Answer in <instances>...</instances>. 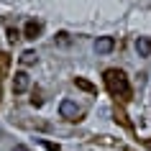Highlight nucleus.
<instances>
[{
	"label": "nucleus",
	"mask_w": 151,
	"mask_h": 151,
	"mask_svg": "<svg viewBox=\"0 0 151 151\" xmlns=\"http://www.w3.org/2000/svg\"><path fill=\"white\" fill-rule=\"evenodd\" d=\"M105 85H108V90H110L113 95H118V97H131V87H128V80H126V74L120 69H108L105 72Z\"/></svg>",
	"instance_id": "f257e3e1"
},
{
	"label": "nucleus",
	"mask_w": 151,
	"mask_h": 151,
	"mask_svg": "<svg viewBox=\"0 0 151 151\" xmlns=\"http://www.w3.org/2000/svg\"><path fill=\"white\" fill-rule=\"evenodd\" d=\"M41 146H44L46 151H64L62 146H56V143H51V141H41Z\"/></svg>",
	"instance_id": "1a4fd4ad"
},
{
	"label": "nucleus",
	"mask_w": 151,
	"mask_h": 151,
	"mask_svg": "<svg viewBox=\"0 0 151 151\" xmlns=\"http://www.w3.org/2000/svg\"><path fill=\"white\" fill-rule=\"evenodd\" d=\"M8 39H10V41L18 39V31H16V28H10V31H8Z\"/></svg>",
	"instance_id": "9d476101"
},
{
	"label": "nucleus",
	"mask_w": 151,
	"mask_h": 151,
	"mask_svg": "<svg viewBox=\"0 0 151 151\" xmlns=\"http://www.w3.org/2000/svg\"><path fill=\"white\" fill-rule=\"evenodd\" d=\"M13 151H28V149H26L23 143H18V146H16V149H13Z\"/></svg>",
	"instance_id": "9b49d317"
},
{
	"label": "nucleus",
	"mask_w": 151,
	"mask_h": 151,
	"mask_svg": "<svg viewBox=\"0 0 151 151\" xmlns=\"http://www.w3.org/2000/svg\"><path fill=\"white\" fill-rule=\"evenodd\" d=\"M28 87H31V77H28L26 72H16V77H13V92L21 95V92H26Z\"/></svg>",
	"instance_id": "7ed1b4c3"
},
{
	"label": "nucleus",
	"mask_w": 151,
	"mask_h": 151,
	"mask_svg": "<svg viewBox=\"0 0 151 151\" xmlns=\"http://www.w3.org/2000/svg\"><path fill=\"white\" fill-rule=\"evenodd\" d=\"M136 54L143 56V59L151 56V39L149 36H138V39H136Z\"/></svg>",
	"instance_id": "39448f33"
},
{
	"label": "nucleus",
	"mask_w": 151,
	"mask_h": 151,
	"mask_svg": "<svg viewBox=\"0 0 151 151\" xmlns=\"http://www.w3.org/2000/svg\"><path fill=\"white\" fill-rule=\"evenodd\" d=\"M21 64H26V67L36 64V51H31V49H28V51H23V54H21Z\"/></svg>",
	"instance_id": "0eeeda50"
},
{
	"label": "nucleus",
	"mask_w": 151,
	"mask_h": 151,
	"mask_svg": "<svg viewBox=\"0 0 151 151\" xmlns=\"http://www.w3.org/2000/svg\"><path fill=\"white\" fill-rule=\"evenodd\" d=\"M23 33H26V39H39V33H41V23L39 21H28L26 23V28H23Z\"/></svg>",
	"instance_id": "423d86ee"
},
{
	"label": "nucleus",
	"mask_w": 151,
	"mask_h": 151,
	"mask_svg": "<svg viewBox=\"0 0 151 151\" xmlns=\"http://www.w3.org/2000/svg\"><path fill=\"white\" fill-rule=\"evenodd\" d=\"M59 115L67 118V120H77L80 108H77V103H72V100H62V103H59Z\"/></svg>",
	"instance_id": "f03ea898"
},
{
	"label": "nucleus",
	"mask_w": 151,
	"mask_h": 151,
	"mask_svg": "<svg viewBox=\"0 0 151 151\" xmlns=\"http://www.w3.org/2000/svg\"><path fill=\"white\" fill-rule=\"evenodd\" d=\"M146 149H151V138H149V141H146Z\"/></svg>",
	"instance_id": "f8f14e48"
},
{
	"label": "nucleus",
	"mask_w": 151,
	"mask_h": 151,
	"mask_svg": "<svg viewBox=\"0 0 151 151\" xmlns=\"http://www.w3.org/2000/svg\"><path fill=\"white\" fill-rule=\"evenodd\" d=\"M113 49H115V39H113V36H100V39L95 41V51L97 54H110Z\"/></svg>",
	"instance_id": "20e7f679"
},
{
	"label": "nucleus",
	"mask_w": 151,
	"mask_h": 151,
	"mask_svg": "<svg viewBox=\"0 0 151 151\" xmlns=\"http://www.w3.org/2000/svg\"><path fill=\"white\" fill-rule=\"evenodd\" d=\"M74 82H77V87H80V90H85V92H97V87H95V85H92V82H87V80H82V77H77Z\"/></svg>",
	"instance_id": "6e6552de"
}]
</instances>
